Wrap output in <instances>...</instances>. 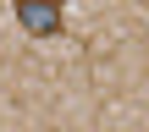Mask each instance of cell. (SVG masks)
<instances>
[{"label":"cell","mask_w":149,"mask_h":132,"mask_svg":"<svg viewBox=\"0 0 149 132\" xmlns=\"http://www.w3.org/2000/svg\"><path fill=\"white\" fill-rule=\"evenodd\" d=\"M11 11L28 39H55L66 28V0H11Z\"/></svg>","instance_id":"cell-1"}]
</instances>
